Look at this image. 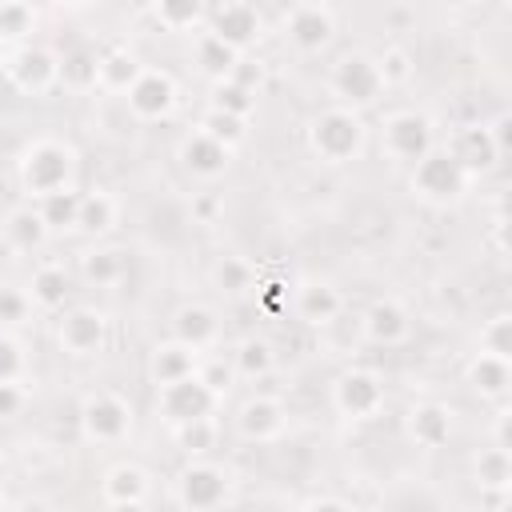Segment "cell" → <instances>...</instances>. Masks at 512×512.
Listing matches in <instances>:
<instances>
[{"mask_svg": "<svg viewBox=\"0 0 512 512\" xmlns=\"http://www.w3.org/2000/svg\"><path fill=\"white\" fill-rule=\"evenodd\" d=\"M308 148L320 164L328 168H344V164H356L368 148V120L364 112L356 108H344V104H332V108H320L312 120H308Z\"/></svg>", "mask_w": 512, "mask_h": 512, "instance_id": "cell-1", "label": "cell"}, {"mask_svg": "<svg viewBox=\"0 0 512 512\" xmlns=\"http://www.w3.org/2000/svg\"><path fill=\"white\" fill-rule=\"evenodd\" d=\"M16 176H20V188L28 192V200H44L48 192L76 188V148L56 136H40V140L24 144V152L16 160Z\"/></svg>", "mask_w": 512, "mask_h": 512, "instance_id": "cell-2", "label": "cell"}, {"mask_svg": "<svg viewBox=\"0 0 512 512\" xmlns=\"http://www.w3.org/2000/svg\"><path fill=\"white\" fill-rule=\"evenodd\" d=\"M468 184H472L468 168L452 156V148H440V144H432V148L412 164V172H408L412 196L424 200V204H432V208L460 204L464 192H468Z\"/></svg>", "mask_w": 512, "mask_h": 512, "instance_id": "cell-3", "label": "cell"}, {"mask_svg": "<svg viewBox=\"0 0 512 512\" xmlns=\"http://www.w3.org/2000/svg\"><path fill=\"white\" fill-rule=\"evenodd\" d=\"M232 472L224 464H212L204 456H188V464L172 480V500L188 512H212L232 504Z\"/></svg>", "mask_w": 512, "mask_h": 512, "instance_id": "cell-4", "label": "cell"}, {"mask_svg": "<svg viewBox=\"0 0 512 512\" xmlns=\"http://www.w3.org/2000/svg\"><path fill=\"white\" fill-rule=\"evenodd\" d=\"M328 92L336 96V104L364 112V108L380 104V96L388 92V84L380 76L376 56H368V52H344L328 68Z\"/></svg>", "mask_w": 512, "mask_h": 512, "instance_id": "cell-5", "label": "cell"}, {"mask_svg": "<svg viewBox=\"0 0 512 512\" xmlns=\"http://www.w3.org/2000/svg\"><path fill=\"white\" fill-rule=\"evenodd\" d=\"M80 436L88 444H120L132 436V424H136V412L132 404L112 392V388H96L80 400Z\"/></svg>", "mask_w": 512, "mask_h": 512, "instance_id": "cell-6", "label": "cell"}, {"mask_svg": "<svg viewBox=\"0 0 512 512\" xmlns=\"http://www.w3.org/2000/svg\"><path fill=\"white\" fill-rule=\"evenodd\" d=\"M436 144V128L424 112L416 108H400V112H388L384 124H380V148L388 160L396 164H416L428 148Z\"/></svg>", "mask_w": 512, "mask_h": 512, "instance_id": "cell-7", "label": "cell"}, {"mask_svg": "<svg viewBox=\"0 0 512 512\" xmlns=\"http://www.w3.org/2000/svg\"><path fill=\"white\" fill-rule=\"evenodd\" d=\"M108 336H112L108 312H104V308H92V304L64 308V316L56 320V344H60L68 356H76V360L100 356V352L108 348Z\"/></svg>", "mask_w": 512, "mask_h": 512, "instance_id": "cell-8", "label": "cell"}, {"mask_svg": "<svg viewBox=\"0 0 512 512\" xmlns=\"http://www.w3.org/2000/svg\"><path fill=\"white\" fill-rule=\"evenodd\" d=\"M332 408L344 420H372L384 408V380L372 368H344L332 380Z\"/></svg>", "mask_w": 512, "mask_h": 512, "instance_id": "cell-9", "label": "cell"}, {"mask_svg": "<svg viewBox=\"0 0 512 512\" xmlns=\"http://www.w3.org/2000/svg\"><path fill=\"white\" fill-rule=\"evenodd\" d=\"M216 404L220 400L208 392V384L196 372L156 388V412H160L164 424H184V420H196V416H212Z\"/></svg>", "mask_w": 512, "mask_h": 512, "instance_id": "cell-10", "label": "cell"}, {"mask_svg": "<svg viewBox=\"0 0 512 512\" xmlns=\"http://www.w3.org/2000/svg\"><path fill=\"white\" fill-rule=\"evenodd\" d=\"M8 84L24 96H44L48 88L60 84V56L44 44H24L8 60Z\"/></svg>", "mask_w": 512, "mask_h": 512, "instance_id": "cell-11", "label": "cell"}, {"mask_svg": "<svg viewBox=\"0 0 512 512\" xmlns=\"http://www.w3.org/2000/svg\"><path fill=\"white\" fill-rule=\"evenodd\" d=\"M236 432L248 440V444H272L288 432V408L276 400V396H264V392H252L248 400H240L236 408Z\"/></svg>", "mask_w": 512, "mask_h": 512, "instance_id": "cell-12", "label": "cell"}, {"mask_svg": "<svg viewBox=\"0 0 512 512\" xmlns=\"http://www.w3.org/2000/svg\"><path fill=\"white\" fill-rule=\"evenodd\" d=\"M124 100L136 120H168L176 108V80L164 68H144L124 92Z\"/></svg>", "mask_w": 512, "mask_h": 512, "instance_id": "cell-13", "label": "cell"}, {"mask_svg": "<svg viewBox=\"0 0 512 512\" xmlns=\"http://www.w3.org/2000/svg\"><path fill=\"white\" fill-rule=\"evenodd\" d=\"M336 36V20L324 4H296L288 16H284V40L296 48V52H324Z\"/></svg>", "mask_w": 512, "mask_h": 512, "instance_id": "cell-14", "label": "cell"}, {"mask_svg": "<svg viewBox=\"0 0 512 512\" xmlns=\"http://www.w3.org/2000/svg\"><path fill=\"white\" fill-rule=\"evenodd\" d=\"M100 500L108 508H144L152 500V476L136 460H120L100 476Z\"/></svg>", "mask_w": 512, "mask_h": 512, "instance_id": "cell-15", "label": "cell"}, {"mask_svg": "<svg viewBox=\"0 0 512 512\" xmlns=\"http://www.w3.org/2000/svg\"><path fill=\"white\" fill-rule=\"evenodd\" d=\"M176 156H180L184 172H192V176H200V180H216V176H224V172L232 168V148L220 144L216 136L200 132V128H192V132L180 140Z\"/></svg>", "mask_w": 512, "mask_h": 512, "instance_id": "cell-16", "label": "cell"}, {"mask_svg": "<svg viewBox=\"0 0 512 512\" xmlns=\"http://www.w3.org/2000/svg\"><path fill=\"white\" fill-rule=\"evenodd\" d=\"M168 336H176L180 344L196 348V352H208L216 340H220V316L212 304L204 300H188L172 312V324H168Z\"/></svg>", "mask_w": 512, "mask_h": 512, "instance_id": "cell-17", "label": "cell"}, {"mask_svg": "<svg viewBox=\"0 0 512 512\" xmlns=\"http://www.w3.org/2000/svg\"><path fill=\"white\" fill-rule=\"evenodd\" d=\"M0 236H4V244H8L12 252L28 256V252H40L52 232H48V224H44L36 200H28V204H12V208L0 216Z\"/></svg>", "mask_w": 512, "mask_h": 512, "instance_id": "cell-18", "label": "cell"}, {"mask_svg": "<svg viewBox=\"0 0 512 512\" xmlns=\"http://www.w3.org/2000/svg\"><path fill=\"white\" fill-rule=\"evenodd\" d=\"M208 32H216L224 44H232L236 52H244V48H252L260 40V12L248 0H224L212 12V28Z\"/></svg>", "mask_w": 512, "mask_h": 512, "instance_id": "cell-19", "label": "cell"}, {"mask_svg": "<svg viewBox=\"0 0 512 512\" xmlns=\"http://www.w3.org/2000/svg\"><path fill=\"white\" fill-rule=\"evenodd\" d=\"M404 428H408V440L416 448L436 452V448H444L452 440V408L440 404V400H420V404L408 408Z\"/></svg>", "mask_w": 512, "mask_h": 512, "instance_id": "cell-20", "label": "cell"}, {"mask_svg": "<svg viewBox=\"0 0 512 512\" xmlns=\"http://www.w3.org/2000/svg\"><path fill=\"white\" fill-rule=\"evenodd\" d=\"M472 480H476L480 496L492 508H500L508 500V492H512V452L508 448H496V444L480 448L476 460H472Z\"/></svg>", "mask_w": 512, "mask_h": 512, "instance_id": "cell-21", "label": "cell"}, {"mask_svg": "<svg viewBox=\"0 0 512 512\" xmlns=\"http://www.w3.org/2000/svg\"><path fill=\"white\" fill-rule=\"evenodd\" d=\"M408 332H412V316H408V308H404L400 300L380 296V300L368 304V312H364V336H368L372 344L396 348V344L408 340Z\"/></svg>", "mask_w": 512, "mask_h": 512, "instance_id": "cell-22", "label": "cell"}, {"mask_svg": "<svg viewBox=\"0 0 512 512\" xmlns=\"http://www.w3.org/2000/svg\"><path fill=\"white\" fill-rule=\"evenodd\" d=\"M292 312L296 320H304L308 328H328L340 312H344V296L328 284V280H304L292 296Z\"/></svg>", "mask_w": 512, "mask_h": 512, "instance_id": "cell-23", "label": "cell"}, {"mask_svg": "<svg viewBox=\"0 0 512 512\" xmlns=\"http://www.w3.org/2000/svg\"><path fill=\"white\" fill-rule=\"evenodd\" d=\"M464 380L480 400H496L500 404V400H508V388H512V360L476 348V356L464 364Z\"/></svg>", "mask_w": 512, "mask_h": 512, "instance_id": "cell-24", "label": "cell"}, {"mask_svg": "<svg viewBox=\"0 0 512 512\" xmlns=\"http://www.w3.org/2000/svg\"><path fill=\"white\" fill-rule=\"evenodd\" d=\"M200 356H204V352H196V348L180 344L176 336H168V340H160V344L148 352V376H152L156 388H160V384H172V380H180V376H192L196 364H200Z\"/></svg>", "mask_w": 512, "mask_h": 512, "instance_id": "cell-25", "label": "cell"}, {"mask_svg": "<svg viewBox=\"0 0 512 512\" xmlns=\"http://www.w3.org/2000/svg\"><path fill=\"white\" fill-rule=\"evenodd\" d=\"M448 148H452V156L468 168V176L492 172V168L500 164V152H496V144H492V136H488L484 120H480V124H464Z\"/></svg>", "mask_w": 512, "mask_h": 512, "instance_id": "cell-26", "label": "cell"}, {"mask_svg": "<svg viewBox=\"0 0 512 512\" xmlns=\"http://www.w3.org/2000/svg\"><path fill=\"white\" fill-rule=\"evenodd\" d=\"M120 224V200L104 188L80 192V212H76V232L88 240H104Z\"/></svg>", "mask_w": 512, "mask_h": 512, "instance_id": "cell-27", "label": "cell"}, {"mask_svg": "<svg viewBox=\"0 0 512 512\" xmlns=\"http://www.w3.org/2000/svg\"><path fill=\"white\" fill-rule=\"evenodd\" d=\"M80 276L92 288H116L128 276V248L120 244H96L80 256Z\"/></svg>", "mask_w": 512, "mask_h": 512, "instance_id": "cell-28", "label": "cell"}, {"mask_svg": "<svg viewBox=\"0 0 512 512\" xmlns=\"http://www.w3.org/2000/svg\"><path fill=\"white\" fill-rule=\"evenodd\" d=\"M24 292H28L32 308H40V312H60V308L68 304V292H72L68 268H64V264H52V260H48V264H36Z\"/></svg>", "mask_w": 512, "mask_h": 512, "instance_id": "cell-29", "label": "cell"}, {"mask_svg": "<svg viewBox=\"0 0 512 512\" xmlns=\"http://www.w3.org/2000/svg\"><path fill=\"white\" fill-rule=\"evenodd\" d=\"M140 72H144V64H140L128 48H112V52H104V56L96 60V88L124 96Z\"/></svg>", "mask_w": 512, "mask_h": 512, "instance_id": "cell-30", "label": "cell"}, {"mask_svg": "<svg viewBox=\"0 0 512 512\" xmlns=\"http://www.w3.org/2000/svg\"><path fill=\"white\" fill-rule=\"evenodd\" d=\"M208 280H212V288H220L224 296H244V292L256 288V268H252V260H244V256H236V252H224V256L212 260Z\"/></svg>", "mask_w": 512, "mask_h": 512, "instance_id": "cell-31", "label": "cell"}, {"mask_svg": "<svg viewBox=\"0 0 512 512\" xmlns=\"http://www.w3.org/2000/svg\"><path fill=\"white\" fill-rule=\"evenodd\" d=\"M192 60H196V68H200L208 80H224V76L232 72V64L240 60V52H236L232 44H224L216 32H200L196 44H192Z\"/></svg>", "mask_w": 512, "mask_h": 512, "instance_id": "cell-32", "label": "cell"}, {"mask_svg": "<svg viewBox=\"0 0 512 512\" xmlns=\"http://www.w3.org/2000/svg\"><path fill=\"white\" fill-rule=\"evenodd\" d=\"M232 368L244 380H264L276 368V352H272V344L264 336H244L236 344V352H232Z\"/></svg>", "mask_w": 512, "mask_h": 512, "instance_id": "cell-33", "label": "cell"}, {"mask_svg": "<svg viewBox=\"0 0 512 512\" xmlns=\"http://www.w3.org/2000/svg\"><path fill=\"white\" fill-rule=\"evenodd\" d=\"M48 232H76V212H80V192L76 188H60V192H48L44 200H36Z\"/></svg>", "mask_w": 512, "mask_h": 512, "instance_id": "cell-34", "label": "cell"}, {"mask_svg": "<svg viewBox=\"0 0 512 512\" xmlns=\"http://www.w3.org/2000/svg\"><path fill=\"white\" fill-rule=\"evenodd\" d=\"M96 52L92 48H72L60 56V84L72 92H92L96 88Z\"/></svg>", "mask_w": 512, "mask_h": 512, "instance_id": "cell-35", "label": "cell"}, {"mask_svg": "<svg viewBox=\"0 0 512 512\" xmlns=\"http://www.w3.org/2000/svg\"><path fill=\"white\" fill-rule=\"evenodd\" d=\"M172 440L184 456H204L216 448V420L212 416H196L184 424H172Z\"/></svg>", "mask_w": 512, "mask_h": 512, "instance_id": "cell-36", "label": "cell"}, {"mask_svg": "<svg viewBox=\"0 0 512 512\" xmlns=\"http://www.w3.org/2000/svg\"><path fill=\"white\" fill-rule=\"evenodd\" d=\"M200 132H208V136H216L220 144H228L232 152L248 140V116H236V112H220V108H208L204 116H200V124H196Z\"/></svg>", "mask_w": 512, "mask_h": 512, "instance_id": "cell-37", "label": "cell"}, {"mask_svg": "<svg viewBox=\"0 0 512 512\" xmlns=\"http://www.w3.org/2000/svg\"><path fill=\"white\" fill-rule=\"evenodd\" d=\"M36 28V8L28 0H0V40L24 44Z\"/></svg>", "mask_w": 512, "mask_h": 512, "instance_id": "cell-38", "label": "cell"}, {"mask_svg": "<svg viewBox=\"0 0 512 512\" xmlns=\"http://www.w3.org/2000/svg\"><path fill=\"white\" fill-rule=\"evenodd\" d=\"M152 16L168 32H188L204 20V0H152Z\"/></svg>", "mask_w": 512, "mask_h": 512, "instance_id": "cell-39", "label": "cell"}, {"mask_svg": "<svg viewBox=\"0 0 512 512\" xmlns=\"http://www.w3.org/2000/svg\"><path fill=\"white\" fill-rule=\"evenodd\" d=\"M208 108L236 112V116H252V112H256V92L224 76V80H212V104H208Z\"/></svg>", "mask_w": 512, "mask_h": 512, "instance_id": "cell-40", "label": "cell"}, {"mask_svg": "<svg viewBox=\"0 0 512 512\" xmlns=\"http://www.w3.org/2000/svg\"><path fill=\"white\" fill-rule=\"evenodd\" d=\"M196 376L208 384V392L216 396V400H224L232 388H236V368H232V356L224 360V356H200V364H196Z\"/></svg>", "mask_w": 512, "mask_h": 512, "instance_id": "cell-41", "label": "cell"}, {"mask_svg": "<svg viewBox=\"0 0 512 512\" xmlns=\"http://www.w3.org/2000/svg\"><path fill=\"white\" fill-rule=\"evenodd\" d=\"M480 352L512 360V316L508 312H496V316H488L480 324Z\"/></svg>", "mask_w": 512, "mask_h": 512, "instance_id": "cell-42", "label": "cell"}, {"mask_svg": "<svg viewBox=\"0 0 512 512\" xmlns=\"http://www.w3.org/2000/svg\"><path fill=\"white\" fill-rule=\"evenodd\" d=\"M32 316V300L16 284H0V328H20Z\"/></svg>", "mask_w": 512, "mask_h": 512, "instance_id": "cell-43", "label": "cell"}, {"mask_svg": "<svg viewBox=\"0 0 512 512\" xmlns=\"http://www.w3.org/2000/svg\"><path fill=\"white\" fill-rule=\"evenodd\" d=\"M376 64H380V76H384V84L388 88H396V84H404L408 76H412V52L408 48H400V44H392V48H384V56H376Z\"/></svg>", "mask_w": 512, "mask_h": 512, "instance_id": "cell-44", "label": "cell"}, {"mask_svg": "<svg viewBox=\"0 0 512 512\" xmlns=\"http://www.w3.org/2000/svg\"><path fill=\"white\" fill-rule=\"evenodd\" d=\"M24 364H28L24 360V344L0 328V380H20L24 376Z\"/></svg>", "mask_w": 512, "mask_h": 512, "instance_id": "cell-45", "label": "cell"}, {"mask_svg": "<svg viewBox=\"0 0 512 512\" xmlns=\"http://www.w3.org/2000/svg\"><path fill=\"white\" fill-rule=\"evenodd\" d=\"M28 404V392L20 388V380H0V420L20 416Z\"/></svg>", "mask_w": 512, "mask_h": 512, "instance_id": "cell-46", "label": "cell"}, {"mask_svg": "<svg viewBox=\"0 0 512 512\" xmlns=\"http://www.w3.org/2000/svg\"><path fill=\"white\" fill-rule=\"evenodd\" d=\"M228 80H236V84H244V88L260 92V84H264V64H260V60H244V52H240V60L232 64Z\"/></svg>", "mask_w": 512, "mask_h": 512, "instance_id": "cell-47", "label": "cell"}, {"mask_svg": "<svg viewBox=\"0 0 512 512\" xmlns=\"http://www.w3.org/2000/svg\"><path fill=\"white\" fill-rule=\"evenodd\" d=\"M484 128H488V136H492L496 152L504 156V152L512 148V132H508V128H512V116H508V112H496L492 120H484Z\"/></svg>", "mask_w": 512, "mask_h": 512, "instance_id": "cell-48", "label": "cell"}, {"mask_svg": "<svg viewBox=\"0 0 512 512\" xmlns=\"http://www.w3.org/2000/svg\"><path fill=\"white\" fill-rule=\"evenodd\" d=\"M492 444L496 448H508L512 452V408L500 400V408H496V424H492Z\"/></svg>", "mask_w": 512, "mask_h": 512, "instance_id": "cell-49", "label": "cell"}, {"mask_svg": "<svg viewBox=\"0 0 512 512\" xmlns=\"http://www.w3.org/2000/svg\"><path fill=\"white\" fill-rule=\"evenodd\" d=\"M308 504L312 508H348V500H340V496H312Z\"/></svg>", "mask_w": 512, "mask_h": 512, "instance_id": "cell-50", "label": "cell"}, {"mask_svg": "<svg viewBox=\"0 0 512 512\" xmlns=\"http://www.w3.org/2000/svg\"><path fill=\"white\" fill-rule=\"evenodd\" d=\"M444 4H448V8H460V12H464V8H480L484 0H444Z\"/></svg>", "mask_w": 512, "mask_h": 512, "instance_id": "cell-51", "label": "cell"}, {"mask_svg": "<svg viewBox=\"0 0 512 512\" xmlns=\"http://www.w3.org/2000/svg\"><path fill=\"white\" fill-rule=\"evenodd\" d=\"M196 212H200V220H208V216H212V200H200Z\"/></svg>", "mask_w": 512, "mask_h": 512, "instance_id": "cell-52", "label": "cell"}, {"mask_svg": "<svg viewBox=\"0 0 512 512\" xmlns=\"http://www.w3.org/2000/svg\"><path fill=\"white\" fill-rule=\"evenodd\" d=\"M56 4H64V8H88L92 0H56Z\"/></svg>", "mask_w": 512, "mask_h": 512, "instance_id": "cell-53", "label": "cell"}, {"mask_svg": "<svg viewBox=\"0 0 512 512\" xmlns=\"http://www.w3.org/2000/svg\"><path fill=\"white\" fill-rule=\"evenodd\" d=\"M8 84V60H0V88Z\"/></svg>", "mask_w": 512, "mask_h": 512, "instance_id": "cell-54", "label": "cell"}, {"mask_svg": "<svg viewBox=\"0 0 512 512\" xmlns=\"http://www.w3.org/2000/svg\"><path fill=\"white\" fill-rule=\"evenodd\" d=\"M0 508H8V496H4V492H0Z\"/></svg>", "mask_w": 512, "mask_h": 512, "instance_id": "cell-55", "label": "cell"}]
</instances>
